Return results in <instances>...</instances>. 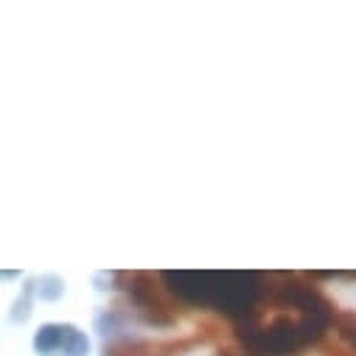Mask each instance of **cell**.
<instances>
[{
  "label": "cell",
  "instance_id": "cell-1",
  "mask_svg": "<svg viewBox=\"0 0 356 356\" xmlns=\"http://www.w3.org/2000/svg\"><path fill=\"white\" fill-rule=\"evenodd\" d=\"M65 334H67V325H62V323H45V325H40V331L34 334V350L37 353L62 350Z\"/></svg>",
  "mask_w": 356,
  "mask_h": 356
},
{
  "label": "cell",
  "instance_id": "cell-2",
  "mask_svg": "<svg viewBox=\"0 0 356 356\" xmlns=\"http://www.w3.org/2000/svg\"><path fill=\"white\" fill-rule=\"evenodd\" d=\"M62 350H65V356H87V353H90V339H87V334H81L79 328L67 325Z\"/></svg>",
  "mask_w": 356,
  "mask_h": 356
},
{
  "label": "cell",
  "instance_id": "cell-3",
  "mask_svg": "<svg viewBox=\"0 0 356 356\" xmlns=\"http://www.w3.org/2000/svg\"><path fill=\"white\" fill-rule=\"evenodd\" d=\"M334 328L348 342V348L356 350V312H337L334 314Z\"/></svg>",
  "mask_w": 356,
  "mask_h": 356
},
{
  "label": "cell",
  "instance_id": "cell-4",
  "mask_svg": "<svg viewBox=\"0 0 356 356\" xmlns=\"http://www.w3.org/2000/svg\"><path fill=\"white\" fill-rule=\"evenodd\" d=\"M62 292H65V284H62L56 275H45V278L40 281V295H42V300H59Z\"/></svg>",
  "mask_w": 356,
  "mask_h": 356
}]
</instances>
